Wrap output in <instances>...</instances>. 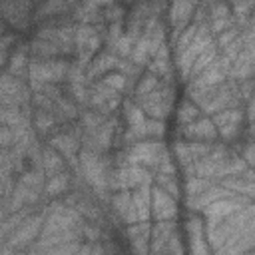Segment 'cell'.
Segmentation results:
<instances>
[{
  "mask_svg": "<svg viewBox=\"0 0 255 255\" xmlns=\"http://www.w3.org/2000/svg\"><path fill=\"white\" fill-rule=\"evenodd\" d=\"M149 207L153 211V215L161 221V219H173L177 213L175 201L169 193H165L161 187H151L149 189Z\"/></svg>",
  "mask_w": 255,
  "mask_h": 255,
  "instance_id": "cell-1",
  "label": "cell"
},
{
  "mask_svg": "<svg viewBox=\"0 0 255 255\" xmlns=\"http://www.w3.org/2000/svg\"><path fill=\"white\" fill-rule=\"evenodd\" d=\"M143 183H151V175L137 163H129L122 167L116 175V185L120 189H129V187H137Z\"/></svg>",
  "mask_w": 255,
  "mask_h": 255,
  "instance_id": "cell-2",
  "label": "cell"
},
{
  "mask_svg": "<svg viewBox=\"0 0 255 255\" xmlns=\"http://www.w3.org/2000/svg\"><path fill=\"white\" fill-rule=\"evenodd\" d=\"M181 133L185 135V137H195V139H213L215 135H217V129H215V126H213V122L211 120H199V122H189V124H185V128L181 129Z\"/></svg>",
  "mask_w": 255,
  "mask_h": 255,
  "instance_id": "cell-3",
  "label": "cell"
},
{
  "mask_svg": "<svg viewBox=\"0 0 255 255\" xmlns=\"http://www.w3.org/2000/svg\"><path fill=\"white\" fill-rule=\"evenodd\" d=\"M40 223H42V217H38V215H34V217H30V219H26L16 231H14V235H12V245H16V243H24V241H30L36 233H38V229H40Z\"/></svg>",
  "mask_w": 255,
  "mask_h": 255,
  "instance_id": "cell-4",
  "label": "cell"
},
{
  "mask_svg": "<svg viewBox=\"0 0 255 255\" xmlns=\"http://www.w3.org/2000/svg\"><path fill=\"white\" fill-rule=\"evenodd\" d=\"M193 10V0H175L171 6V22L181 26L187 22V18L191 16Z\"/></svg>",
  "mask_w": 255,
  "mask_h": 255,
  "instance_id": "cell-5",
  "label": "cell"
},
{
  "mask_svg": "<svg viewBox=\"0 0 255 255\" xmlns=\"http://www.w3.org/2000/svg\"><path fill=\"white\" fill-rule=\"evenodd\" d=\"M215 60V46L213 44H209L195 60H193V64H191V68H189V76H195V74H201L211 62Z\"/></svg>",
  "mask_w": 255,
  "mask_h": 255,
  "instance_id": "cell-6",
  "label": "cell"
},
{
  "mask_svg": "<svg viewBox=\"0 0 255 255\" xmlns=\"http://www.w3.org/2000/svg\"><path fill=\"white\" fill-rule=\"evenodd\" d=\"M116 64H118V58H116V56H112V54H100V56L92 62V68H90L88 76L104 74V72H108V70L116 68Z\"/></svg>",
  "mask_w": 255,
  "mask_h": 255,
  "instance_id": "cell-7",
  "label": "cell"
},
{
  "mask_svg": "<svg viewBox=\"0 0 255 255\" xmlns=\"http://www.w3.org/2000/svg\"><path fill=\"white\" fill-rule=\"evenodd\" d=\"M52 145L56 147V149H60V151H64V155H68L72 161H74V153H76V149H78V143H76V139L72 137V135H56V137H52Z\"/></svg>",
  "mask_w": 255,
  "mask_h": 255,
  "instance_id": "cell-8",
  "label": "cell"
},
{
  "mask_svg": "<svg viewBox=\"0 0 255 255\" xmlns=\"http://www.w3.org/2000/svg\"><path fill=\"white\" fill-rule=\"evenodd\" d=\"M44 161H42V165H44V169H46V173H50V175H54V173H60V169H62V159H60V155L54 151V149H46L44 151Z\"/></svg>",
  "mask_w": 255,
  "mask_h": 255,
  "instance_id": "cell-9",
  "label": "cell"
},
{
  "mask_svg": "<svg viewBox=\"0 0 255 255\" xmlns=\"http://www.w3.org/2000/svg\"><path fill=\"white\" fill-rule=\"evenodd\" d=\"M68 185V175L66 173H54L50 175L48 183H46V193L48 195H58L60 191H64Z\"/></svg>",
  "mask_w": 255,
  "mask_h": 255,
  "instance_id": "cell-10",
  "label": "cell"
},
{
  "mask_svg": "<svg viewBox=\"0 0 255 255\" xmlns=\"http://www.w3.org/2000/svg\"><path fill=\"white\" fill-rule=\"evenodd\" d=\"M96 36V28H92V26H88V24H82V26H78L76 30H74V44L78 46V48H82L86 42H90L92 38Z\"/></svg>",
  "mask_w": 255,
  "mask_h": 255,
  "instance_id": "cell-11",
  "label": "cell"
},
{
  "mask_svg": "<svg viewBox=\"0 0 255 255\" xmlns=\"http://www.w3.org/2000/svg\"><path fill=\"white\" fill-rule=\"evenodd\" d=\"M197 116H199V108L193 106L191 102H183V104L179 106V114H177V118H179L181 124H189V122H193Z\"/></svg>",
  "mask_w": 255,
  "mask_h": 255,
  "instance_id": "cell-12",
  "label": "cell"
},
{
  "mask_svg": "<svg viewBox=\"0 0 255 255\" xmlns=\"http://www.w3.org/2000/svg\"><path fill=\"white\" fill-rule=\"evenodd\" d=\"M32 52L38 54V56H54L58 54V48H56V42H50V40H36L34 46H32Z\"/></svg>",
  "mask_w": 255,
  "mask_h": 255,
  "instance_id": "cell-13",
  "label": "cell"
},
{
  "mask_svg": "<svg viewBox=\"0 0 255 255\" xmlns=\"http://www.w3.org/2000/svg\"><path fill=\"white\" fill-rule=\"evenodd\" d=\"M209 187V181H207V177H191L189 181H187V191H189V195L191 197H197L199 193H203L205 189Z\"/></svg>",
  "mask_w": 255,
  "mask_h": 255,
  "instance_id": "cell-14",
  "label": "cell"
},
{
  "mask_svg": "<svg viewBox=\"0 0 255 255\" xmlns=\"http://www.w3.org/2000/svg\"><path fill=\"white\" fill-rule=\"evenodd\" d=\"M155 86H157V76H155V74H147L145 78H141V80L137 82V94H139V96L149 94Z\"/></svg>",
  "mask_w": 255,
  "mask_h": 255,
  "instance_id": "cell-15",
  "label": "cell"
},
{
  "mask_svg": "<svg viewBox=\"0 0 255 255\" xmlns=\"http://www.w3.org/2000/svg\"><path fill=\"white\" fill-rule=\"evenodd\" d=\"M26 52L24 50H18L12 58H10V74H20L22 72V68L26 66Z\"/></svg>",
  "mask_w": 255,
  "mask_h": 255,
  "instance_id": "cell-16",
  "label": "cell"
},
{
  "mask_svg": "<svg viewBox=\"0 0 255 255\" xmlns=\"http://www.w3.org/2000/svg\"><path fill=\"white\" fill-rule=\"evenodd\" d=\"M126 116H128L129 126H137V124H141L145 120L143 118V110L137 108V106H126Z\"/></svg>",
  "mask_w": 255,
  "mask_h": 255,
  "instance_id": "cell-17",
  "label": "cell"
},
{
  "mask_svg": "<svg viewBox=\"0 0 255 255\" xmlns=\"http://www.w3.org/2000/svg\"><path fill=\"white\" fill-rule=\"evenodd\" d=\"M104 84L108 86V88H112V90H124L126 88V76L124 74H110V76H106V80H104Z\"/></svg>",
  "mask_w": 255,
  "mask_h": 255,
  "instance_id": "cell-18",
  "label": "cell"
},
{
  "mask_svg": "<svg viewBox=\"0 0 255 255\" xmlns=\"http://www.w3.org/2000/svg\"><path fill=\"white\" fill-rule=\"evenodd\" d=\"M14 143V131L10 126H2L0 128V147H8Z\"/></svg>",
  "mask_w": 255,
  "mask_h": 255,
  "instance_id": "cell-19",
  "label": "cell"
},
{
  "mask_svg": "<svg viewBox=\"0 0 255 255\" xmlns=\"http://www.w3.org/2000/svg\"><path fill=\"white\" fill-rule=\"evenodd\" d=\"M52 126H54V120H52L46 112H38V116H36V128L42 129V131H46V129H50Z\"/></svg>",
  "mask_w": 255,
  "mask_h": 255,
  "instance_id": "cell-20",
  "label": "cell"
},
{
  "mask_svg": "<svg viewBox=\"0 0 255 255\" xmlns=\"http://www.w3.org/2000/svg\"><path fill=\"white\" fill-rule=\"evenodd\" d=\"M235 36H237V32H235L233 28H229V30H225V32L219 36V44H221V46H225V44L233 42V40H235Z\"/></svg>",
  "mask_w": 255,
  "mask_h": 255,
  "instance_id": "cell-21",
  "label": "cell"
},
{
  "mask_svg": "<svg viewBox=\"0 0 255 255\" xmlns=\"http://www.w3.org/2000/svg\"><path fill=\"white\" fill-rule=\"evenodd\" d=\"M110 2H112V0H90L88 4H90V6H102V4H110Z\"/></svg>",
  "mask_w": 255,
  "mask_h": 255,
  "instance_id": "cell-22",
  "label": "cell"
}]
</instances>
